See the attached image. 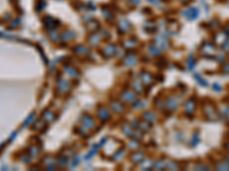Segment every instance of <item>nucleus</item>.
I'll return each mask as SVG.
<instances>
[{"label":"nucleus","mask_w":229,"mask_h":171,"mask_svg":"<svg viewBox=\"0 0 229 171\" xmlns=\"http://www.w3.org/2000/svg\"><path fill=\"white\" fill-rule=\"evenodd\" d=\"M94 127H95L94 120L90 115H84L82 117V120H80V129L79 130H84L85 132H88Z\"/></svg>","instance_id":"1"},{"label":"nucleus","mask_w":229,"mask_h":171,"mask_svg":"<svg viewBox=\"0 0 229 171\" xmlns=\"http://www.w3.org/2000/svg\"><path fill=\"white\" fill-rule=\"evenodd\" d=\"M204 113H205V117L208 121H215L219 119V115L216 113L214 105H205L204 107Z\"/></svg>","instance_id":"2"},{"label":"nucleus","mask_w":229,"mask_h":171,"mask_svg":"<svg viewBox=\"0 0 229 171\" xmlns=\"http://www.w3.org/2000/svg\"><path fill=\"white\" fill-rule=\"evenodd\" d=\"M182 15L188 18V20L193 21V20H196L198 16H199V10L197 9V8H195V7H189V8H186L183 12H182Z\"/></svg>","instance_id":"3"},{"label":"nucleus","mask_w":229,"mask_h":171,"mask_svg":"<svg viewBox=\"0 0 229 171\" xmlns=\"http://www.w3.org/2000/svg\"><path fill=\"white\" fill-rule=\"evenodd\" d=\"M201 51L203 54H206L208 57H210V54H215V46L211 42H204L201 47Z\"/></svg>","instance_id":"4"},{"label":"nucleus","mask_w":229,"mask_h":171,"mask_svg":"<svg viewBox=\"0 0 229 171\" xmlns=\"http://www.w3.org/2000/svg\"><path fill=\"white\" fill-rule=\"evenodd\" d=\"M185 109H186V113H188V114H193V113H194L195 109H196V102H195L194 98H190V99L186 103Z\"/></svg>","instance_id":"5"},{"label":"nucleus","mask_w":229,"mask_h":171,"mask_svg":"<svg viewBox=\"0 0 229 171\" xmlns=\"http://www.w3.org/2000/svg\"><path fill=\"white\" fill-rule=\"evenodd\" d=\"M57 87H59V90L61 91V92H65V91H68L69 90V82L67 81V80H64V79H60L59 80V84H57Z\"/></svg>","instance_id":"6"},{"label":"nucleus","mask_w":229,"mask_h":171,"mask_svg":"<svg viewBox=\"0 0 229 171\" xmlns=\"http://www.w3.org/2000/svg\"><path fill=\"white\" fill-rule=\"evenodd\" d=\"M140 78H141V81L143 82L145 84H147V86H149V84H150V83H153V75L149 74V73H147V72H143V73H141Z\"/></svg>","instance_id":"7"},{"label":"nucleus","mask_w":229,"mask_h":171,"mask_svg":"<svg viewBox=\"0 0 229 171\" xmlns=\"http://www.w3.org/2000/svg\"><path fill=\"white\" fill-rule=\"evenodd\" d=\"M155 42H156V45H157V46H159L160 49H162V48H166L167 47L166 35H165V34H162V35H159V37L155 40Z\"/></svg>","instance_id":"8"},{"label":"nucleus","mask_w":229,"mask_h":171,"mask_svg":"<svg viewBox=\"0 0 229 171\" xmlns=\"http://www.w3.org/2000/svg\"><path fill=\"white\" fill-rule=\"evenodd\" d=\"M97 115L102 120V121H105V120H109V117H110V114H109V112H108V109H105L104 107H100L99 109V112H97Z\"/></svg>","instance_id":"9"},{"label":"nucleus","mask_w":229,"mask_h":171,"mask_svg":"<svg viewBox=\"0 0 229 171\" xmlns=\"http://www.w3.org/2000/svg\"><path fill=\"white\" fill-rule=\"evenodd\" d=\"M103 50H104V55H105L107 57H111L112 55H115V53H116V46H113V45H108Z\"/></svg>","instance_id":"10"},{"label":"nucleus","mask_w":229,"mask_h":171,"mask_svg":"<svg viewBox=\"0 0 229 171\" xmlns=\"http://www.w3.org/2000/svg\"><path fill=\"white\" fill-rule=\"evenodd\" d=\"M135 63H136V57L132 54L128 55L124 59V64H125L126 66H133V65H135Z\"/></svg>","instance_id":"11"},{"label":"nucleus","mask_w":229,"mask_h":171,"mask_svg":"<svg viewBox=\"0 0 229 171\" xmlns=\"http://www.w3.org/2000/svg\"><path fill=\"white\" fill-rule=\"evenodd\" d=\"M143 157H145L143 152H136L132 155V161L134 163H140L143 161Z\"/></svg>","instance_id":"12"},{"label":"nucleus","mask_w":229,"mask_h":171,"mask_svg":"<svg viewBox=\"0 0 229 171\" xmlns=\"http://www.w3.org/2000/svg\"><path fill=\"white\" fill-rule=\"evenodd\" d=\"M118 27L120 29V31L126 32V31H128V30L131 29V24H130V22H127L126 20H122L119 22Z\"/></svg>","instance_id":"13"},{"label":"nucleus","mask_w":229,"mask_h":171,"mask_svg":"<svg viewBox=\"0 0 229 171\" xmlns=\"http://www.w3.org/2000/svg\"><path fill=\"white\" fill-rule=\"evenodd\" d=\"M123 99H125L126 102H132L135 99V95L133 94L132 91H130V90H126L125 92L123 94Z\"/></svg>","instance_id":"14"},{"label":"nucleus","mask_w":229,"mask_h":171,"mask_svg":"<svg viewBox=\"0 0 229 171\" xmlns=\"http://www.w3.org/2000/svg\"><path fill=\"white\" fill-rule=\"evenodd\" d=\"M167 105H168V109H175L176 107H178V98L171 97V98L168 99V102H167Z\"/></svg>","instance_id":"15"},{"label":"nucleus","mask_w":229,"mask_h":171,"mask_svg":"<svg viewBox=\"0 0 229 171\" xmlns=\"http://www.w3.org/2000/svg\"><path fill=\"white\" fill-rule=\"evenodd\" d=\"M54 119H55V114H54L53 112L46 111V112L44 113V120H46L47 122H52Z\"/></svg>","instance_id":"16"},{"label":"nucleus","mask_w":229,"mask_h":171,"mask_svg":"<svg viewBox=\"0 0 229 171\" xmlns=\"http://www.w3.org/2000/svg\"><path fill=\"white\" fill-rule=\"evenodd\" d=\"M215 168H216L218 170H229V162H227V161L219 162V163L215 165Z\"/></svg>","instance_id":"17"},{"label":"nucleus","mask_w":229,"mask_h":171,"mask_svg":"<svg viewBox=\"0 0 229 171\" xmlns=\"http://www.w3.org/2000/svg\"><path fill=\"white\" fill-rule=\"evenodd\" d=\"M111 109H113L116 113H120V112L124 109V106H123L122 104H119V103L115 102V103H112V104H111Z\"/></svg>","instance_id":"18"},{"label":"nucleus","mask_w":229,"mask_h":171,"mask_svg":"<svg viewBox=\"0 0 229 171\" xmlns=\"http://www.w3.org/2000/svg\"><path fill=\"white\" fill-rule=\"evenodd\" d=\"M77 54L79 55H87L88 54V48L85 47V46H78V47L75 48Z\"/></svg>","instance_id":"19"},{"label":"nucleus","mask_w":229,"mask_h":171,"mask_svg":"<svg viewBox=\"0 0 229 171\" xmlns=\"http://www.w3.org/2000/svg\"><path fill=\"white\" fill-rule=\"evenodd\" d=\"M143 117H145V120L148 121V123H151L156 120V115H155L153 113H151V112H147V113H145Z\"/></svg>","instance_id":"20"},{"label":"nucleus","mask_w":229,"mask_h":171,"mask_svg":"<svg viewBox=\"0 0 229 171\" xmlns=\"http://www.w3.org/2000/svg\"><path fill=\"white\" fill-rule=\"evenodd\" d=\"M151 167H153V161H151V160H146V161H142V162H141V168L145 169V170L150 169Z\"/></svg>","instance_id":"21"},{"label":"nucleus","mask_w":229,"mask_h":171,"mask_svg":"<svg viewBox=\"0 0 229 171\" xmlns=\"http://www.w3.org/2000/svg\"><path fill=\"white\" fill-rule=\"evenodd\" d=\"M99 40H100V35L96 33H93L90 38H88V41H90L92 45H96L97 42H99Z\"/></svg>","instance_id":"22"},{"label":"nucleus","mask_w":229,"mask_h":171,"mask_svg":"<svg viewBox=\"0 0 229 171\" xmlns=\"http://www.w3.org/2000/svg\"><path fill=\"white\" fill-rule=\"evenodd\" d=\"M149 50H150V54H153L155 55V56H158V55H160V49L157 46H150L149 47Z\"/></svg>","instance_id":"23"},{"label":"nucleus","mask_w":229,"mask_h":171,"mask_svg":"<svg viewBox=\"0 0 229 171\" xmlns=\"http://www.w3.org/2000/svg\"><path fill=\"white\" fill-rule=\"evenodd\" d=\"M134 46H136V40L134 39H130V40H126L125 42H124V47L125 48H132L134 47Z\"/></svg>","instance_id":"24"},{"label":"nucleus","mask_w":229,"mask_h":171,"mask_svg":"<svg viewBox=\"0 0 229 171\" xmlns=\"http://www.w3.org/2000/svg\"><path fill=\"white\" fill-rule=\"evenodd\" d=\"M65 71H67V73L69 75H71V76H77V75H78L77 70L73 68H65Z\"/></svg>","instance_id":"25"},{"label":"nucleus","mask_w":229,"mask_h":171,"mask_svg":"<svg viewBox=\"0 0 229 171\" xmlns=\"http://www.w3.org/2000/svg\"><path fill=\"white\" fill-rule=\"evenodd\" d=\"M73 37H75V34L72 33L71 31H67V32H64V33L62 34V38L65 39V40H71Z\"/></svg>","instance_id":"26"},{"label":"nucleus","mask_w":229,"mask_h":171,"mask_svg":"<svg viewBox=\"0 0 229 171\" xmlns=\"http://www.w3.org/2000/svg\"><path fill=\"white\" fill-rule=\"evenodd\" d=\"M187 63H188V68H189V70H193V68H195V65H196V61L193 58V55L190 56V58L188 59Z\"/></svg>","instance_id":"27"},{"label":"nucleus","mask_w":229,"mask_h":171,"mask_svg":"<svg viewBox=\"0 0 229 171\" xmlns=\"http://www.w3.org/2000/svg\"><path fill=\"white\" fill-rule=\"evenodd\" d=\"M67 164H68V159H67V157L62 156L59 159V165H60V167H65Z\"/></svg>","instance_id":"28"},{"label":"nucleus","mask_w":229,"mask_h":171,"mask_svg":"<svg viewBox=\"0 0 229 171\" xmlns=\"http://www.w3.org/2000/svg\"><path fill=\"white\" fill-rule=\"evenodd\" d=\"M195 78H196V80L199 82L202 86H208V81H206V80H204V79L202 78L201 75H197V74H196V75H195Z\"/></svg>","instance_id":"29"},{"label":"nucleus","mask_w":229,"mask_h":171,"mask_svg":"<svg viewBox=\"0 0 229 171\" xmlns=\"http://www.w3.org/2000/svg\"><path fill=\"white\" fill-rule=\"evenodd\" d=\"M86 27H87V29H88L90 31H93V30H94L95 27H96V29H97V23H95V22H92V23H88V24H87V26H86Z\"/></svg>","instance_id":"30"},{"label":"nucleus","mask_w":229,"mask_h":171,"mask_svg":"<svg viewBox=\"0 0 229 171\" xmlns=\"http://www.w3.org/2000/svg\"><path fill=\"white\" fill-rule=\"evenodd\" d=\"M196 144H198V134H197V132L193 136V139H191V145L195 146Z\"/></svg>","instance_id":"31"},{"label":"nucleus","mask_w":229,"mask_h":171,"mask_svg":"<svg viewBox=\"0 0 229 171\" xmlns=\"http://www.w3.org/2000/svg\"><path fill=\"white\" fill-rule=\"evenodd\" d=\"M123 130L125 131V132H126V135H127V136H133V135H134V134H133V131H132V130H131V129H130V128H128V125H125V127L123 128Z\"/></svg>","instance_id":"32"},{"label":"nucleus","mask_w":229,"mask_h":171,"mask_svg":"<svg viewBox=\"0 0 229 171\" xmlns=\"http://www.w3.org/2000/svg\"><path fill=\"white\" fill-rule=\"evenodd\" d=\"M165 167V164H164V162L163 161H157V163L155 164V168H157V169H159V168H164Z\"/></svg>","instance_id":"33"},{"label":"nucleus","mask_w":229,"mask_h":171,"mask_svg":"<svg viewBox=\"0 0 229 171\" xmlns=\"http://www.w3.org/2000/svg\"><path fill=\"white\" fill-rule=\"evenodd\" d=\"M116 153H117V152H116ZM123 154H124V150H118L117 155H116V156H113V159H115V160H118V159H120V157H122V155H123Z\"/></svg>","instance_id":"34"},{"label":"nucleus","mask_w":229,"mask_h":171,"mask_svg":"<svg viewBox=\"0 0 229 171\" xmlns=\"http://www.w3.org/2000/svg\"><path fill=\"white\" fill-rule=\"evenodd\" d=\"M213 90H214V91H218V92H220V91H222L221 86H219V84H213Z\"/></svg>","instance_id":"35"},{"label":"nucleus","mask_w":229,"mask_h":171,"mask_svg":"<svg viewBox=\"0 0 229 171\" xmlns=\"http://www.w3.org/2000/svg\"><path fill=\"white\" fill-rule=\"evenodd\" d=\"M133 87H134V89H135L136 91H141V86H140L138 82H134V83H133Z\"/></svg>","instance_id":"36"},{"label":"nucleus","mask_w":229,"mask_h":171,"mask_svg":"<svg viewBox=\"0 0 229 171\" xmlns=\"http://www.w3.org/2000/svg\"><path fill=\"white\" fill-rule=\"evenodd\" d=\"M78 163H79V157H75V160H73V162L71 163V165H72V167H76Z\"/></svg>","instance_id":"37"},{"label":"nucleus","mask_w":229,"mask_h":171,"mask_svg":"<svg viewBox=\"0 0 229 171\" xmlns=\"http://www.w3.org/2000/svg\"><path fill=\"white\" fill-rule=\"evenodd\" d=\"M168 168H172V169H176V168H178V165L174 163V162H170V163H168Z\"/></svg>","instance_id":"38"},{"label":"nucleus","mask_w":229,"mask_h":171,"mask_svg":"<svg viewBox=\"0 0 229 171\" xmlns=\"http://www.w3.org/2000/svg\"><path fill=\"white\" fill-rule=\"evenodd\" d=\"M223 72H225V73H229V64H226V65L223 66Z\"/></svg>","instance_id":"39"},{"label":"nucleus","mask_w":229,"mask_h":171,"mask_svg":"<svg viewBox=\"0 0 229 171\" xmlns=\"http://www.w3.org/2000/svg\"><path fill=\"white\" fill-rule=\"evenodd\" d=\"M149 2H151V4H153V5H159V2H160V0H148Z\"/></svg>","instance_id":"40"},{"label":"nucleus","mask_w":229,"mask_h":171,"mask_svg":"<svg viewBox=\"0 0 229 171\" xmlns=\"http://www.w3.org/2000/svg\"><path fill=\"white\" fill-rule=\"evenodd\" d=\"M225 114H226L227 117H229V107H227V109H225Z\"/></svg>","instance_id":"41"},{"label":"nucleus","mask_w":229,"mask_h":171,"mask_svg":"<svg viewBox=\"0 0 229 171\" xmlns=\"http://www.w3.org/2000/svg\"><path fill=\"white\" fill-rule=\"evenodd\" d=\"M225 148H226V150H227L229 152V142H227V144L225 145Z\"/></svg>","instance_id":"42"},{"label":"nucleus","mask_w":229,"mask_h":171,"mask_svg":"<svg viewBox=\"0 0 229 171\" xmlns=\"http://www.w3.org/2000/svg\"><path fill=\"white\" fill-rule=\"evenodd\" d=\"M131 1H132L133 4H139L140 2V0H131Z\"/></svg>","instance_id":"43"},{"label":"nucleus","mask_w":229,"mask_h":171,"mask_svg":"<svg viewBox=\"0 0 229 171\" xmlns=\"http://www.w3.org/2000/svg\"><path fill=\"white\" fill-rule=\"evenodd\" d=\"M227 162H229V155L227 156Z\"/></svg>","instance_id":"44"}]
</instances>
